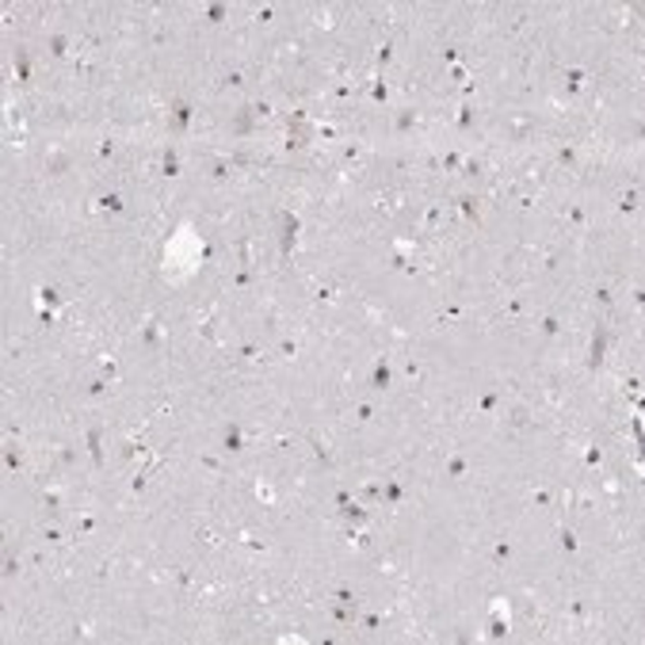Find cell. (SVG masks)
Segmentation results:
<instances>
[{
    "label": "cell",
    "instance_id": "obj_1",
    "mask_svg": "<svg viewBox=\"0 0 645 645\" xmlns=\"http://www.w3.org/2000/svg\"><path fill=\"white\" fill-rule=\"evenodd\" d=\"M199 260H202V249H199V237H195L191 230L172 234L169 252H164V272H169V280H176V283L191 280Z\"/></svg>",
    "mask_w": 645,
    "mask_h": 645
}]
</instances>
